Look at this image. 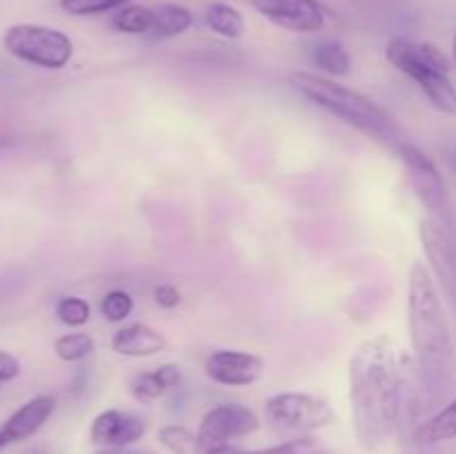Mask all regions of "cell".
<instances>
[{
	"mask_svg": "<svg viewBox=\"0 0 456 454\" xmlns=\"http://www.w3.org/2000/svg\"><path fill=\"white\" fill-rule=\"evenodd\" d=\"M56 316L69 328H80L92 319V305L80 296H65L58 301Z\"/></svg>",
	"mask_w": 456,
	"mask_h": 454,
	"instance_id": "obj_26",
	"label": "cell"
},
{
	"mask_svg": "<svg viewBox=\"0 0 456 454\" xmlns=\"http://www.w3.org/2000/svg\"><path fill=\"white\" fill-rule=\"evenodd\" d=\"M205 25L216 36L227 40H239L245 34V18L236 7L225 3H214L205 9Z\"/></svg>",
	"mask_w": 456,
	"mask_h": 454,
	"instance_id": "obj_17",
	"label": "cell"
},
{
	"mask_svg": "<svg viewBox=\"0 0 456 454\" xmlns=\"http://www.w3.org/2000/svg\"><path fill=\"white\" fill-rule=\"evenodd\" d=\"M191 25H194V13L187 7H181V4L174 3L159 4V7H154V20H151V29L147 34V38H176V36L185 34Z\"/></svg>",
	"mask_w": 456,
	"mask_h": 454,
	"instance_id": "obj_16",
	"label": "cell"
},
{
	"mask_svg": "<svg viewBox=\"0 0 456 454\" xmlns=\"http://www.w3.org/2000/svg\"><path fill=\"white\" fill-rule=\"evenodd\" d=\"M261 427V418L252 408L240 403H223L208 409L196 432V448L232 445V441L254 434Z\"/></svg>",
	"mask_w": 456,
	"mask_h": 454,
	"instance_id": "obj_6",
	"label": "cell"
},
{
	"mask_svg": "<svg viewBox=\"0 0 456 454\" xmlns=\"http://www.w3.org/2000/svg\"><path fill=\"white\" fill-rule=\"evenodd\" d=\"M419 239L436 280L456 303V234L441 216H428L419 223Z\"/></svg>",
	"mask_w": 456,
	"mask_h": 454,
	"instance_id": "obj_8",
	"label": "cell"
},
{
	"mask_svg": "<svg viewBox=\"0 0 456 454\" xmlns=\"http://www.w3.org/2000/svg\"><path fill=\"white\" fill-rule=\"evenodd\" d=\"M151 20H154V9L145 7V4H125L111 18V27L120 34L129 36H147L151 29Z\"/></svg>",
	"mask_w": 456,
	"mask_h": 454,
	"instance_id": "obj_19",
	"label": "cell"
},
{
	"mask_svg": "<svg viewBox=\"0 0 456 454\" xmlns=\"http://www.w3.org/2000/svg\"><path fill=\"white\" fill-rule=\"evenodd\" d=\"M408 325L419 392L439 399L454 377V341L432 272L417 261L408 276Z\"/></svg>",
	"mask_w": 456,
	"mask_h": 454,
	"instance_id": "obj_2",
	"label": "cell"
},
{
	"mask_svg": "<svg viewBox=\"0 0 456 454\" xmlns=\"http://www.w3.org/2000/svg\"><path fill=\"white\" fill-rule=\"evenodd\" d=\"M314 65L328 76H347L352 69L350 53L338 40H325L314 47Z\"/></svg>",
	"mask_w": 456,
	"mask_h": 454,
	"instance_id": "obj_20",
	"label": "cell"
},
{
	"mask_svg": "<svg viewBox=\"0 0 456 454\" xmlns=\"http://www.w3.org/2000/svg\"><path fill=\"white\" fill-rule=\"evenodd\" d=\"M401 163H403L405 172H408L410 187H412L414 196L419 199V203L432 214V216H439L445 207H448V191H445L444 176L436 169L435 160L428 154H423L417 145L412 142H403V145L396 150Z\"/></svg>",
	"mask_w": 456,
	"mask_h": 454,
	"instance_id": "obj_7",
	"label": "cell"
},
{
	"mask_svg": "<svg viewBox=\"0 0 456 454\" xmlns=\"http://www.w3.org/2000/svg\"><path fill=\"white\" fill-rule=\"evenodd\" d=\"M159 441L165 450L172 454H194L196 452V434L185 426H165L159 430Z\"/></svg>",
	"mask_w": 456,
	"mask_h": 454,
	"instance_id": "obj_23",
	"label": "cell"
},
{
	"mask_svg": "<svg viewBox=\"0 0 456 454\" xmlns=\"http://www.w3.org/2000/svg\"><path fill=\"white\" fill-rule=\"evenodd\" d=\"M265 361L252 352L216 350L205 359V374L209 381L227 387H248L261 381Z\"/></svg>",
	"mask_w": 456,
	"mask_h": 454,
	"instance_id": "obj_11",
	"label": "cell"
},
{
	"mask_svg": "<svg viewBox=\"0 0 456 454\" xmlns=\"http://www.w3.org/2000/svg\"><path fill=\"white\" fill-rule=\"evenodd\" d=\"M132 0H61V9L69 16H98L105 12H118Z\"/></svg>",
	"mask_w": 456,
	"mask_h": 454,
	"instance_id": "obj_25",
	"label": "cell"
},
{
	"mask_svg": "<svg viewBox=\"0 0 456 454\" xmlns=\"http://www.w3.org/2000/svg\"><path fill=\"white\" fill-rule=\"evenodd\" d=\"M452 62L456 67V34H454V40H452Z\"/></svg>",
	"mask_w": 456,
	"mask_h": 454,
	"instance_id": "obj_32",
	"label": "cell"
},
{
	"mask_svg": "<svg viewBox=\"0 0 456 454\" xmlns=\"http://www.w3.org/2000/svg\"><path fill=\"white\" fill-rule=\"evenodd\" d=\"M337 414L325 399L305 392H281L267 399L265 421L279 434H305L332 426Z\"/></svg>",
	"mask_w": 456,
	"mask_h": 454,
	"instance_id": "obj_5",
	"label": "cell"
},
{
	"mask_svg": "<svg viewBox=\"0 0 456 454\" xmlns=\"http://www.w3.org/2000/svg\"><path fill=\"white\" fill-rule=\"evenodd\" d=\"M289 83L316 107L341 118L350 127L359 129L365 136L392 147L395 151L403 142H408V136L399 127V123L392 118V114H387L379 102H374L365 93L337 83L328 76L312 74V71H294V74H289Z\"/></svg>",
	"mask_w": 456,
	"mask_h": 454,
	"instance_id": "obj_3",
	"label": "cell"
},
{
	"mask_svg": "<svg viewBox=\"0 0 456 454\" xmlns=\"http://www.w3.org/2000/svg\"><path fill=\"white\" fill-rule=\"evenodd\" d=\"M20 374V361L12 352L0 350V383L13 381Z\"/></svg>",
	"mask_w": 456,
	"mask_h": 454,
	"instance_id": "obj_28",
	"label": "cell"
},
{
	"mask_svg": "<svg viewBox=\"0 0 456 454\" xmlns=\"http://www.w3.org/2000/svg\"><path fill=\"white\" fill-rule=\"evenodd\" d=\"M111 350L129 359H145L167 350V338L145 323H129L111 336Z\"/></svg>",
	"mask_w": 456,
	"mask_h": 454,
	"instance_id": "obj_14",
	"label": "cell"
},
{
	"mask_svg": "<svg viewBox=\"0 0 456 454\" xmlns=\"http://www.w3.org/2000/svg\"><path fill=\"white\" fill-rule=\"evenodd\" d=\"M147 432L145 418L125 409H102L89 427V439L101 448H129Z\"/></svg>",
	"mask_w": 456,
	"mask_h": 454,
	"instance_id": "obj_12",
	"label": "cell"
},
{
	"mask_svg": "<svg viewBox=\"0 0 456 454\" xmlns=\"http://www.w3.org/2000/svg\"><path fill=\"white\" fill-rule=\"evenodd\" d=\"M3 45L13 58L43 69H62L74 56V43L65 31L31 22L9 27Z\"/></svg>",
	"mask_w": 456,
	"mask_h": 454,
	"instance_id": "obj_4",
	"label": "cell"
},
{
	"mask_svg": "<svg viewBox=\"0 0 456 454\" xmlns=\"http://www.w3.org/2000/svg\"><path fill=\"white\" fill-rule=\"evenodd\" d=\"M454 439H456V396L448 405H444L435 417H430L426 423H421L417 430L419 443L432 445V443H444V441H454Z\"/></svg>",
	"mask_w": 456,
	"mask_h": 454,
	"instance_id": "obj_18",
	"label": "cell"
},
{
	"mask_svg": "<svg viewBox=\"0 0 456 454\" xmlns=\"http://www.w3.org/2000/svg\"><path fill=\"white\" fill-rule=\"evenodd\" d=\"M448 165H450V169H452V174L456 176V147L452 151H450V156H448Z\"/></svg>",
	"mask_w": 456,
	"mask_h": 454,
	"instance_id": "obj_31",
	"label": "cell"
},
{
	"mask_svg": "<svg viewBox=\"0 0 456 454\" xmlns=\"http://www.w3.org/2000/svg\"><path fill=\"white\" fill-rule=\"evenodd\" d=\"M239 450L234 445H216V448H196L194 454H236Z\"/></svg>",
	"mask_w": 456,
	"mask_h": 454,
	"instance_id": "obj_29",
	"label": "cell"
},
{
	"mask_svg": "<svg viewBox=\"0 0 456 454\" xmlns=\"http://www.w3.org/2000/svg\"><path fill=\"white\" fill-rule=\"evenodd\" d=\"M96 343H94L92 334L85 332H74V334H62L53 343V352L61 361L65 363H78V361L87 359L94 352Z\"/></svg>",
	"mask_w": 456,
	"mask_h": 454,
	"instance_id": "obj_21",
	"label": "cell"
},
{
	"mask_svg": "<svg viewBox=\"0 0 456 454\" xmlns=\"http://www.w3.org/2000/svg\"><path fill=\"white\" fill-rule=\"evenodd\" d=\"M96 454H154L150 450H134V448H101Z\"/></svg>",
	"mask_w": 456,
	"mask_h": 454,
	"instance_id": "obj_30",
	"label": "cell"
},
{
	"mask_svg": "<svg viewBox=\"0 0 456 454\" xmlns=\"http://www.w3.org/2000/svg\"><path fill=\"white\" fill-rule=\"evenodd\" d=\"M53 408H56V401L47 394L34 396V399L27 401L25 405H20V408L0 426V450H4L7 445L31 439L36 432L43 430L45 423L52 418Z\"/></svg>",
	"mask_w": 456,
	"mask_h": 454,
	"instance_id": "obj_13",
	"label": "cell"
},
{
	"mask_svg": "<svg viewBox=\"0 0 456 454\" xmlns=\"http://www.w3.org/2000/svg\"><path fill=\"white\" fill-rule=\"evenodd\" d=\"M154 301L165 310H174L181 303V292H178L176 285L163 283L154 289Z\"/></svg>",
	"mask_w": 456,
	"mask_h": 454,
	"instance_id": "obj_27",
	"label": "cell"
},
{
	"mask_svg": "<svg viewBox=\"0 0 456 454\" xmlns=\"http://www.w3.org/2000/svg\"><path fill=\"white\" fill-rule=\"evenodd\" d=\"M249 4L272 25L294 34H314L325 25L319 0H249Z\"/></svg>",
	"mask_w": 456,
	"mask_h": 454,
	"instance_id": "obj_10",
	"label": "cell"
},
{
	"mask_svg": "<svg viewBox=\"0 0 456 454\" xmlns=\"http://www.w3.org/2000/svg\"><path fill=\"white\" fill-rule=\"evenodd\" d=\"M236 454H330L328 448L314 436H297L279 445L263 450H239Z\"/></svg>",
	"mask_w": 456,
	"mask_h": 454,
	"instance_id": "obj_22",
	"label": "cell"
},
{
	"mask_svg": "<svg viewBox=\"0 0 456 454\" xmlns=\"http://www.w3.org/2000/svg\"><path fill=\"white\" fill-rule=\"evenodd\" d=\"M181 368L174 363H165L150 369V372H138L136 377L129 381V392H132L134 399L141 401V403H151V401H159L165 392L181 385Z\"/></svg>",
	"mask_w": 456,
	"mask_h": 454,
	"instance_id": "obj_15",
	"label": "cell"
},
{
	"mask_svg": "<svg viewBox=\"0 0 456 454\" xmlns=\"http://www.w3.org/2000/svg\"><path fill=\"white\" fill-rule=\"evenodd\" d=\"M387 334L365 338L350 356L352 430L365 452L390 441L403 417L405 390L412 368Z\"/></svg>",
	"mask_w": 456,
	"mask_h": 454,
	"instance_id": "obj_1",
	"label": "cell"
},
{
	"mask_svg": "<svg viewBox=\"0 0 456 454\" xmlns=\"http://www.w3.org/2000/svg\"><path fill=\"white\" fill-rule=\"evenodd\" d=\"M134 310V298L125 289H111L102 296L101 301V314L102 319L110 323H123Z\"/></svg>",
	"mask_w": 456,
	"mask_h": 454,
	"instance_id": "obj_24",
	"label": "cell"
},
{
	"mask_svg": "<svg viewBox=\"0 0 456 454\" xmlns=\"http://www.w3.org/2000/svg\"><path fill=\"white\" fill-rule=\"evenodd\" d=\"M386 58L392 67H396L401 74L408 76L417 85L430 76L452 71L450 58L436 45L421 43V40L392 38L386 45Z\"/></svg>",
	"mask_w": 456,
	"mask_h": 454,
	"instance_id": "obj_9",
	"label": "cell"
}]
</instances>
